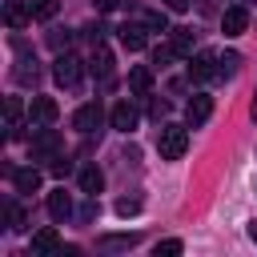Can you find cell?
<instances>
[{"label": "cell", "instance_id": "1", "mask_svg": "<svg viewBox=\"0 0 257 257\" xmlns=\"http://www.w3.org/2000/svg\"><path fill=\"white\" fill-rule=\"evenodd\" d=\"M185 149H189V128H185V124H165V128L157 133V153H161L165 161H181Z\"/></svg>", "mask_w": 257, "mask_h": 257}, {"label": "cell", "instance_id": "2", "mask_svg": "<svg viewBox=\"0 0 257 257\" xmlns=\"http://www.w3.org/2000/svg\"><path fill=\"white\" fill-rule=\"evenodd\" d=\"M52 76H56V84H64V88L80 84V60H76L72 52H60V56L52 60Z\"/></svg>", "mask_w": 257, "mask_h": 257}, {"label": "cell", "instance_id": "3", "mask_svg": "<svg viewBox=\"0 0 257 257\" xmlns=\"http://www.w3.org/2000/svg\"><path fill=\"white\" fill-rule=\"evenodd\" d=\"M100 120H104V108H100L96 100H92V104H80V108L72 112V128H76V133H84V137H88V133H96V128H100Z\"/></svg>", "mask_w": 257, "mask_h": 257}, {"label": "cell", "instance_id": "4", "mask_svg": "<svg viewBox=\"0 0 257 257\" xmlns=\"http://www.w3.org/2000/svg\"><path fill=\"white\" fill-rule=\"evenodd\" d=\"M28 149H32V157H60V133L56 128H36Z\"/></svg>", "mask_w": 257, "mask_h": 257}, {"label": "cell", "instance_id": "5", "mask_svg": "<svg viewBox=\"0 0 257 257\" xmlns=\"http://www.w3.org/2000/svg\"><path fill=\"white\" fill-rule=\"evenodd\" d=\"M217 76V56L213 52H197L193 60H189V80L193 84H205V80H213Z\"/></svg>", "mask_w": 257, "mask_h": 257}, {"label": "cell", "instance_id": "6", "mask_svg": "<svg viewBox=\"0 0 257 257\" xmlns=\"http://www.w3.org/2000/svg\"><path fill=\"white\" fill-rule=\"evenodd\" d=\"M213 116V96H205V92H193L189 96V104H185V120L197 128V124H205Z\"/></svg>", "mask_w": 257, "mask_h": 257}, {"label": "cell", "instance_id": "7", "mask_svg": "<svg viewBox=\"0 0 257 257\" xmlns=\"http://www.w3.org/2000/svg\"><path fill=\"white\" fill-rule=\"evenodd\" d=\"M221 28H225V36H241V32L249 28V12H245V4H229V8L221 12Z\"/></svg>", "mask_w": 257, "mask_h": 257}, {"label": "cell", "instance_id": "8", "mask_svg": "<svg viewBox=\"0 0 257 257\" xmlns=\"http://www.w3.org/2000/svg\"><path fill=\"white\" fill-rule=\"evenodd\" d=\"M4 20H8V28H24L28 20H36L32 0H4Z\"/></svg>", "mask_w": 257, "mask_h": 257}, {"label": "cell", "instance_id": "9", "mask_svg": "<svg viewBox=\"0 0 257 257\" xmlns=\"http://www.w3.org/2000/svg\"><path fill=\"white\" fill-rule=\"evenodd\" d=\"M108 120H112L116 133H133V128H137V108H133L128 100H116L112 112H108Z\"/></svg>", "mask_w": 257, "mask_h": 257}, {"label": "cell", "instance_id": "10", "mask_svg": "<svg viewBox=\"0 0 257 257\" xmlns=\"http://www.w3.org/2000/svg\"><path fill=\"white\" fill-rule=\"evenodd\" d=\"M137 241H141L137 233H108V237L96 241V249H100V253H128Z\"/></svg>", "mask_w": 257, "mask_h": 257}, {"label": "cell", "instance_id": "11", "mask_svg": "<svg viewBox=\"0 0 257 257\" xmlns=\"http://www.w3.org/2000/svg\"><path fill=\"white\" fill-rule=\"evenodd\" d=\"M56 112H60V108H56V100H52V96H32V104H28V116H32V120H40V124H52V120H56Z\"/></svg>", "mask_w": 257, "mask_h": 257}, {"label": "cell", "instance_id": "12", "mask_svg": "<svg viewBox=\"0 0 257 257\" xmlns=\"http://www.w3.org/2000/svg\"><path fill=\"white\" fill-rule=\"evenodd\" d=\"M48 213H52V221H68L72 217V197L64 189H52L48 193Z\"/></svg>", "mask_w": 257, "mask_h": 257}, {"label": "cell", "instance_id": "13", "mask_svg": "<svg viewBox=\"0 0 257 257\" xmlns=\"http://www.w3.org/2000/svg\"><path fill=\"white\" fill-rule=\"evenodd\" d=\"M32 253H40V257L60 253V237H56V229H40V233H32Z\"/></svg>", "mask_w": 257, "mask_h": 257}, {"label": "cell", "instance_id": "14", "mask_svg": "<svg viewBox=\"0 0 257 257\" xmlns=\"http://www.w3.org/2000/svg\"><path fill=\"white\" fill-rule=\"evenodd\" d=\"M128 88L145 96V92L153 88V68H145V64H137V68H128Z\"/></svg>", "mask_w": 257, "mask_h": 257}, {"label": "cell", "instance_id": "15", "mask_svg": "<svg viewBox=\"0 0 257 257\" xmlns=\"http://www.w3.org/2000/svg\"><path fill=\"white\" fill-rule=\"evenodd\" d=\"M80 189H84L88 197H96V193L104 189V173H100L96 165H88V169H80Z\"/></svg>", "mask_w": 257, "mask_h": 257}, {"label": "cell", "instance_id": "16", "mask_svg": "<svg viewBox=\"0 0 257 257\" xmlns=\"http://www.w3.org/2000/svg\"><path fill=\"white\" fill-rule=\"evenodd\" d=\"M12 185H16V193H36L40 189V173L36 169H16L12 173Z\"/></svg>", "mask_w": 257, "mask_h": 257}, {"label": "cell", "instance_id": "17", "mask_svg": "<svg viewBox=\"0 0 257 257\" xmlns=\"http://www.w3.org/2000/svg\"><path fill=\"white\" fill-rule=\"evenodd\" d=\"M120 44H124L128 52H141V48H145V28H137V24H124V28H120Z\"/></svg>", "mask_w": 257, "mask_h": 257}, {"label": "cell", "instance_id": "18", "mask_svg": "<svg viewBox=\"0 0 257 257\" xmlns=\"http://www.w3.org/2000/svg\"><path fill=\"white\" fill-rule=\"evenodd\" d=\"M92 72H96L100 80L112 76V52H108V48H96V52H92Z\"/></svg>", "mask_w": 257, "mask_h": 257}, {"label": "cell", "instance_id": "19", "mask_svg": "<svg viewBox=\"0 0 257 257\" xmlns=\"http://www.w3.org/2000/svg\"><path fill=\"white\" fill-rule=\"evenodd\" d=\"M4 112H8V137H20V112H24V104L16 96H8L4 100Z\"/></svg>", "mask_w": 257, "mask_h": 257}, {"label": "cell", "instance_id": "20", "mask_svg": "<svg viewBox=\"0 0 257 257\" xmlns=\"http://www.w3.org/2000/svg\"><path fill=\"white\" fill-rule=\"evenodd\" d=\"M173 48H177V56H189L193 52V28H173Z\"/></svg>", "mask_w": 257, "mask_h": 257}, {"label": "cell", "instance_id": "21", "mask_svg": "<svg viewBox=\"0 0 257 257\" xmlns=\"http://www.w3.org/2000/svg\"><path fill=\"white\" fill-rule=\"evenodd\" d=\"M241 68V56L237 52H225V56H217V76H233Z\"/></svg>", "mask_w": 257, "mask_h": 257}, {"label": "cell", "instance_id": "22", "mask_svg": "<svg viewBox=\"0 0 257 257\" xmlns=\"http://www.w3.org/2000/svg\"><path fill=\"white\" fill-rule=\"evenodd\" d=\"M185 253V245L177 241V237H169V241H157V249H153V257H181Z\"/></svg>", "mask_w": 257, "mask_h": 257}, {"label": "cell", "instance_id": "23", "mask_svg": "<svg viewBox=\"0 0 257 257\" xmlns=\"http://www.w3.org/2000/svg\"><path fill=\"white\" fill-rule=\"evenodd\" d=\"M56 8H60V0H32V16L36 20H52Z\"/></svg>", "mask_w": 257, "mask_h": 257}, {"label": "cell", "instance_id": "24", "mask_svg": "<svg viewBox=\"0 0 257 257\" xmlns=\"http://www.w3.org/2000/svg\"><path fill=\"white\" fill-rule=\"evenodd\" d=\"M36 76H40V72H36V60H20L16 80H20V84H36Z\"/></svg>", "mask_w": 257, "mask_h": 257}, {"label": "cell", "instance_id": "25", "mask_svg": "<svg viewBox=\"0 0 257 257\" xmlns=\"http://www.w3.org/2000/svg\"><path fill=\"white\" fill-rule=\"evenodd\" d=\"M8 225H12V229H28V213H24L16 201L8 205Z\"/></svg>", "mask_w": 257, "mask_h": 257}, {"label": "cell", "instance_id": "26", "mask_svg": "<svg viewBox=\"0 0 257 257\" xmlns=\"http://www.w3.org/2000/svg\"><path fill=\"white\" fill-rule=\"evenodd\" d=\"M145 28H153V32H165V28H169L165 12H145Z\"/></svg>", "mask_w": 257, "mask_h": 257}, {"label": "cell", "instance_id": "27", "mask_svg": "<svg viewBox=\"0 0 257 257\" xmlns=\"http://www.w3.org/2000/svg\"><path fill=\"white\" fill-rule=\"evenodd\" d=\"M116 213H120V217H133V213H141V201H137V197H120V201H116Z\"/></svg>", "mask_w": 257, "mask_h": 257}, {"label": "cell", "instance_id": "28", "mask_svg": "<svg viewBox=\"0 0 257 257\" xmlns=\"http://www.w3.org/2000/svg\"><path fill=\"white\" fill-rule=\"evenodd\" d=\"M173 56H177V48H173V44H165V48L157 44V52H153V60H157V64H165V60H173Z\"/></svg>", "mask_w": 257, "mask_h": 257}, {"label": "cell", "instance_id": "29", "mask_svg": "<svg viewBox=\"0 0 257 257\" xmlns=\"http://www.w3.org/2000/svg\"><path fill=\"white\" fill-rule=\"evenodd\" d=\"M48 44H52V48H68V32H60V28H56V32L48 36Z\"/></svg>", "mask_w": 257, "mask_h": 257}, {"label": "cell", "instance_id": "30", "mask_svg": "<svg viewBox=\"0 0 257 257\" xmlns=\"http://www.w3.org/2000/svg\"><path fill=\"white\" fill-rule=\"evenodd\" d=\"M68 169H72V165H68V161H64V157H52V173H56V177H64V173H68Z\"/></svg>", "mask_w": 257, "mask_h": 257}, {"label": "cell", "instance_id": "31", "mask_svg": "<svg viewBox=\"0 0 257 257\" xmlns=\"http://www.w3.org/2000/svg\"><path fill=\"white\" fill-rule=\"evenodd\" d=\"M112 8H120V0H96V12H112Z\"/></svg>", "mask_w": 257, "mask_h": 257}, {"label": "cell", "instance_id": "32", "mask_svg": "<svg viewBox=\"0 0 257 257\" xmlns=\"http://www.w3.org/2000/svg\"><path fill=\"white\" fill-rule=\"evenodd\" d=\"M165 8H169V12H185V8H189V0H165Z\"/></svg>", "mask_w": 257, "mask_h": 257}, {"label": "cell", "instance_id": "33", "mask_svg": "<svg viewBox=\"0 0 257 257\" xmlns=\"http://www.w3.org/2000/svg\"><path fill=\"white\" fill-rule=\"evenodd\" d=\"M56 257H80V249H76V245H60V253H56Z\"/></svg>", "mask_w": 257, "mask_h": 257}, {"label": "cell", "instance_id": "34", "mask_svg": "<svg viewBox=\"0 0 257 257\" xmlns=\"http://www.w3.org/2000/svg\"><path fill=\"white\" fill-rule=\"evenodd\" d=\"M249 237H253V241H257V221H249Z\"/></svg>", "mask_w": 257, "mask_h": 257}, {"label": "cell", "instance_id": "35", "mask_svg": "<svg viewBox=\"0 0 257 257\" xmlns=\"http://www.w3.org/2000/svg\"><path fill=\"white\" fill-rule=\"evenodd\" d=\"M253 116H257V92H253Z\"/></svg>", "mask_w": 257, "mask_h": 257}]
</instances>
